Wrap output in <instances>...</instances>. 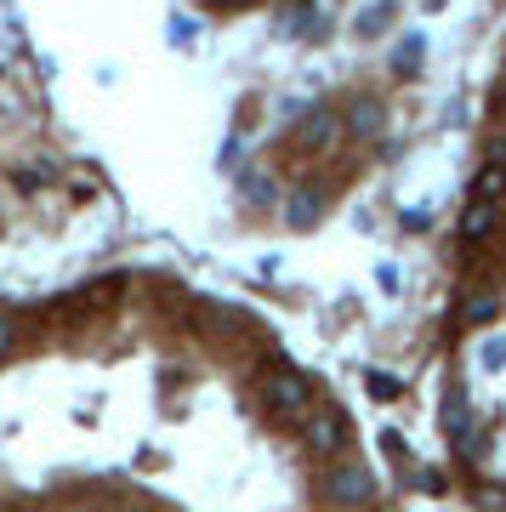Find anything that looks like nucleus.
Returning a JSON list of instances; mask_svg holds the SVG:
<instances>
[{
    "label": "nucleus",
    "instance_id": "6",
    "mask_svg": "<svg viewBox=\"0 0 506 512\" xmlns=\"http://www.w3.org/2000/svg\"><path fill=\"white\" fill-rule=\"evenodd\" d=\"M472 194H478V200H501V194H506V160H489L484 171H478Z\"/></svg>",
    "mask_w": 506,
    "mask_h": 512
},
{
    "label": "nucleus",
    "instance_id": "3",
    "mask_svg": "<svg viewBox=\"0 0 506 512\" xmlns=\"http://www.w3.org/2000/svg\"><path fill=\"white\" fill-rule=\"evenodd\" d=\"M444 433H450L455 450H472V410H467V393H461V382H455L450 399H444Z\"/></svg>",
    "mask_w": 506,
    "mask_h": 512
},
{
    "label": "nucleus",
    "instance_id": "14",
    "mask_svg": "<svg viewBox=\"0 0 506 512\" xmlns=\"http://www.w3.org/2000/svg\"><path fill=\"white\" fill-rule=\"evenodd\" d=\"M370 393H376V399H393L398 382H387V376H370Z\"/></svg>",
    "mask_w": 506,
    "mask_h": 512
},
{
    "label": "nucleus",
    "instance_id": "8",
    "mask_svg": "<svg viewBox=\"0 0 506 512\" xmlns=\"http://www.w3.org/2000/svg\"><path fill=\"white\" fill-rule=\"evenodd\" d=\"M330 137H336V120L330 114H313L308 126H302V143L308 148H330Z\"/></svg>",
    "mask_w": 506,
    "mask_h": 512
},
{
    "label": "nucleus",
    "instance_id": "5",
    "mask_svg": "<svg viewBox=\"0 0 506 512\" xmlns=\"http://www.w3.org/2000/svg\"><path fill=\"white\" fill-rule=\"evenodd\" d=\"M501 222V211H495V200H472L467 217H461V239H489V228Z\"/></svg>",
    "mask_w": 506,
    "mask_h": 512
},
{
    "label": "nucleus",
    "instance_id": "13",
    "mask_svg": "<svg viewBox=\"0 0 506 512\" xmlns=\"http://www.w3.org/2000/svg\"><path fill=\"white\" fill-rule=\"evenodd\" d=\"M313 217H319V200H313V194H296V200H290V222H296V228H308Z\"/></svg>",
    "mask_w": 506,
    "mask_h": 512
},
{
    "label": "nucleus",
    "instance_id": "2",
    "mask_svg": "<svg viewBox=\"0 0 506 512\" xmlns=\"http://www.w3.org/2000/svg\"><path fill=\"white\" fill-rule=\"evenodd\" d=\"M325 501H330V507H353V501H370V478H364L359 461H347V467H336V473L325 478Z\"/></svg>",
    "mask_w": 506,
    "mask_h": 512
},
{
    "label": "nucleus",
    "instance_id": "16",
    "mask_svg": "<svg viewBox=\"0 0 506 512\" xmlns=\"http://www.w3.org/2000/svg\"><path fill=\"white\" fill-rule=\"evenodd\" d=\"M495 154H501V160H506V137H501V143H495Z\"/></svg>",
    "mask_w": 506,
    "mask_h": 512
},
{
    "label": "nucleus",
    "instance_id": "7",
    "mask_svg": "<svg viewBox=\"0 0 506 512\" xmlns=\"http://www.w3.org/2000/svg\"><path fill=\"white\" fill-rule=\"evenodd\" d=\"M347 126L359 131V137H376V131H381V109H376V103H353Z\"/></svg>",
    "mask_w": 506,
    "mask_h": 512
},
{
    "label": "nucleus",
    "instance_id": "12",
    "mask_svg": "<svg viewBox=\"0 0 506 512\" xmlns=\"http://www.w3.org/2000/svg\"><path fill=\"white\" fill-rule=\"evenodd\" d=\"M478 365H484V370H501L506 365V336H489L484 348H478Z\"/></svg>",
    "mask_w": 506,
    "mask_h": 512
},
{
    "label": "nucleus",
    "instance_id": "9",
    "mask_svg": "<svg viewBox=\"0 0 506 512\" xmlns=\"http://www.w3.org/2000/svg\"><path fill=\"white\" fill-rule=\"evenodd\" d=\"M393 0H376V6H370V12H364L359 18V35H381V29H387V23H393Z\"/></svg>",
    "mask_w": 506,
    "mask_h": 512
},
{
    "label": "nucleus",
    "instance_id": "15",
    "mask_svg": "<svg viewBox=\"0 0 506 512\" xmlns=\"http://www.w3.org/2000/svg\"><path fill=\"white\" fill-rule=\"evenodd\" d=\"M6 342H12V325H0V353H6Z\"/></svg>",
    "mask_w": 506,
    "mask_h": 512
},
{
    "label": "nucleus",
    "instance_id": "11",
    "mask_svg": "<svg viewBox=\"0 0 506 512\" xmlns=\"http://www.w3.org/2000/svg\"><path fill=\"white\" fill-rule=\"evenodd\" d=\"M393 69H398V74H416V69H421V35H410V40H404V46H398Z\"/></svg>",
    "mask_w": 506,
    "mask_h": 512
},
{
    "label": "nucleus",
    "instance_id": "4",
    "mask_svg": "<svg viewBox=\"0 0 506 512\" xmlns=\"http://www.w3.org/2000/svg\"><path fill=\"white\" fill-rule=\"evenodd\" d=\"M308 444L319 456H336L347 444V421L342 416H308Z\"/></svg>",
    "mask_w": 506,
    "mask_h": 512
},
{
    "label": "nucleus",
    "instance_id": "1",
    "mask_svg": "<svg viewBox=\"0 0 506 512\" xmlns=\"http://www.w3.org/2000/svg\"><path fill=\"white\" fill-rule=\"evenodd\" d=\"M262 404L279 410V416H308L313 410V393L302 376H290V370H273L268 382H262Z\"/></svg>",
    "mask_w": 506,
    "mask_h": 512
},
{
    "label": "nucleus",
    "instance_id": "10",
    "mask_svg": "<svg viewBox=\"0 0 506 512\" xmlns=\"http://www.w3.org/2000/svg\"><path fill=\"white\" fill-rule=\"evenodd\" d=\"M495 313H501V296H472L467 302V325H489Z\"/></svg>",
    "mask_w": 506,
    "mask_h": 512
}]
</instances>
